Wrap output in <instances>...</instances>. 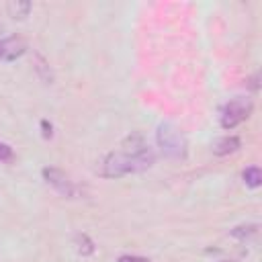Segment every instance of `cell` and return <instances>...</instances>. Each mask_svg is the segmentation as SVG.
<instances>
[{"label":"cell","mask_w":262,"mask_h":262,"mask_svg":"<svg viewBox=\"0 0 262 262\" xmlns=\"http://www.w3.org/2000/svg\"><path fill=\"white\" fill-rule=\"evenodd\" d=\"M254 111V100L250 96H233L229 102L223 104L219 123L223 129H233L239 123H244Z\"/></svg>","instance_id":"3"},{"label":"cell","mask_w":262,"mask_h":262,"mask_svg":"<svg viewBox=\"0 0 262 262\" xmlns=\"http://www.w3.org/2000/svg\"><path fill=\"white\" fill-rule=\"evenodd\" d=\"M256 233H258V225H256V223L239 225V227H233V229L229 231V235H231V237H237V239H248V237H252V235H256Z\"/></svg>","instance_id":"11"},{"label":"cell","mask_w":262,"mask_h":262,"mask_svg":"<svg viewBox=\"0 0 262 262\" xmlns=\"http://www.w3.org/2000/svg\"><path fill=\"white\" fill-rule=\"evenodd\" d=\"M242 178L246 182V186L250 188H258L262 184V170L258 166H248L244 172H242Z\"/></svg>","instance_id":"9"},{"label":"cell","mask_w":262,"mask_h":262,"mask_svg":"<svg viewBox=\"0 0 262 262\" xmlns=\"http://www.w3.org/2000/svg\"><path fill=\"white\" fill-rule=\"evenodd\" d=\"M31 8H33V4L27 2V0H12V2L6 4V12H8L12 18H18V20L27 18L29 12H31Z\"/></svg>","instance_id":"7"},{"label":"cell","mask_w":262,"mask_h":262,"mask_svg":"<svg viewBox=\"0 0 262 262\" xmlns=\"http://www.w3.org/2000/svg\"><path fill=\"white\" fill-rule=\"evenodd\" d=\"M25 51H27V43L16 35L6 37V39L0 41V59H4V61H14Z\"/></svg>","instance_id":"5"},{"label":"cell","mask_w":262,"mask_h":262,"mask_svg":"<svg viewBox=\"0 0 262 262\" xmlns=\"http://www.w3.org/2000/svg\"><path fill=\"white\" fill-rule=\"evenodd\" d=\"M239 147H242L239 137H235V135H225V137H219V139L213 143V154H215V156H229V154H235Z\"/></svg>","instance_id":"6"},{"label":"cell","mask_w":262,"mask_h":262,"mask_svg":"<svg viewBox=\"0 0 262 262\" xmlns=\"http://www.w3.org/2000/svg\"><path fill=\"white\" fill-rule=\"evenodd\" d=\"M12 158H14V154H12V147H10L8 143L0 141V164H2V162H10Z\"/></svg>","instance_id":"12"},{"label":"cell","mask_w":262,"mask_h":262,"mask_svg":"<svg viewBox=\"0 0 262 262\" xmlns=\"http://www.w3.org/2000/svg\"><path fill=\"white\" fill-rule=\"evenodd\" d=\"M156 143L162 156L170 160H182L186 156V139L174 123H160L156 129Z\"/></svg>","instance_id":"2"},{"label":"cell","mask_w":262,"mask_h":262,"mask_svg":"<svg viewBox=\"0 0 262 262\" xmlns=\"http://www.w3.org/2000/svg\"><path fill=\"white\" fill-rule=\"evenodd\" d=\"M35 70H37V74H39V78L45 82V84H51L53 82V74H51V68H49V63L45 61V57L43 55H35Z\"/></svg>","instance_id":"10"},{"label":"cell","mask_w":262,"mask_h":262,"mask_svg":"<svg viewBox=\"0 0 262 262\" xmlns=\"http://www.w3.org/2000/svg\"><path fill=\"white\" fill-rule=\"evenodd\" d=\"M41 176H43V180H45L57 194H61V196H66V199H78V196H82V188H80L63 170L53 168V166H45V168L41 170Z\"/></svg>","instance_id":"4"},{"label":"cell","mask_w":262,"mask_h":262,"mask_svg":"<svg viewBox=\"0 0 262 262\" xmlns=\"http://www.w3.org/2000/svg\"><path fill=\"white\" fill-rule=\"evenodd\" d=\"M51 129H53V127H51V123H49L47 119H43V121H41V135H43L45 139H49V137H51Z\"/></svg>","instance_id":"14"},{"label":"cell","mask_w":262,"mask_h":262,"mask_svg":"<svg viewBox=\"0 0 262 262\" xmlns=\"http://www.w3.org/2000/svg\"><path fill=\"white\" fill-rule=\"evenodd\" d=\"M117 262H149L147 258H143V256H131V254H123V256H119L117 258Z\"/></svg>","instance_id":"13"},{"label":"cell","mask_w":262,"mask_h":262,"mask_svg":"<svg viewBox=\"0 0 262 262\" xmlns=\"http://www.w3.org/2000/svg\"><path fill=\"white\" fill-rule=\"evenodd\" d=\"M154 151L139 133H131L123 139L119 151H111L100 160L98 174L104 178H121L127 174H137L154 166Z\"/></svg>","instance_id":"1"},{"label":"cell","mask_w":262,"mask_h":262,"mask_svg":"<svg viewBox=\"0 0 262 262\" xmlns=\"http://www.w3.org/2000/svg\"><path fill=\"white\" fill-rule=\"evenodd\" d=\"M74 248H76V252L80 254V256H92L94 254V242L86 235V233H76L74 235Z\"/></svg>","instance_id":"8"},{"label":"cell","mask_w":262,"mask_h":262,"mask_svg":"<svg viewBox=\"0 0 262 262\" xmlns=\"http://www.w3.org/2000/svg\"><path fill=\"white\" fill-rule=\"evenodd\" d=\"M219 262H231V260H219Z\"/></svg>","instance_id":"15"}]
</instances>
